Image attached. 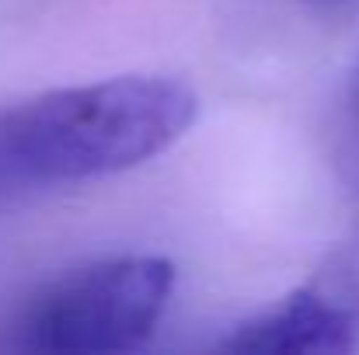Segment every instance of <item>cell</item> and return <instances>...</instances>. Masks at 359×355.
<instances>
[{"label":"cell","instance_id":"obj_1","mask_svg":"<svg viewBox=\"0 0 359 355\" xmlns=\"http://www.w3.org/2000/svg\"><path fill=\"white\" fill-rule=\"evenodd\" d=\"M189 84L157 74L56 88L0 112V192L122 174L164 153L196 122Z\"/></svg>","mask_w":359,"mask_h":355},{"label":"cell","instance_id":"obj_5","mask_svg":"<svg viewBox=\"0 0 359 355\" xmlns=\"http://www.w3.org/2000/svg\"><path fill=\"white\" fill-rule=\"evenodd\" d=\"M314 11H325V14H339V11H356L359 0H307Z\"/></svg>","mask_w":359,"mask_h":355},{"label":"cell","instance_id":"obj_2","mask_svg":"<svg viewBox=\"0 0 359 355\" xmlns=\"http://www.w3.org/2000/svg\"><path fill=\"white\" fill-rule=\"evenodd\" d=\"M175 293V265L161 254L102 258L46 282L14 317L11 349L109 355L140 349Z\"/></svg>","mask_w":359,"mask_h":355},{"label":"cell","instance_id":"obj_3","mask_svg":"<svg viewBox=\"0 0 359 355\" xmlns=\"http://www.w3.org/2000/svg\"><path fill=\"white\" fill-rule=\"evenodd\" d=\"M224 352H359V310L318 286L297 289L276 307L241 321L220 342Z\"/></svg>","mask_w":359,"mask_h":355},{"label":"cell","instance_id":"obj_4","mask_svg":"<svg viewBox=\"0 0 359 355\" xmlns=\"http://www.w3.org/2000/svg\"><path fill=\"white\" fill-rule=\"evenodd\" d=\"M349 129H353V146H356V164H359V63H356V77H353V91H349Z\"/></svg>","mask_w":359,"mask_h":355}]
</instances>
